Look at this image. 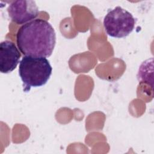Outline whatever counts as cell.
I'll return each mask as SVG.
<instances>
[{
  "label": "cell",
  "instance_id": "obj_1",
  "mask_svg": "<svg viewBox=\"0 0 154 154\" xmlns=\"http://www.w3.org/2000/svg\"><path fill=\"white\" fill-rule=\"evenodd\" d=\"M16 43L25 55L48 57L51 55L56 43V34L47 20L36 19L19 28Z\"/></svg>",
  "mask_w": 154,
  "mask_h": 154
},
{
  "label": "cell",
  "instance_id": "obj_4",
  "mask_svg": "<svg viewBox=\"0 0 154 154\" xmlns=\"http://www.w3.org/2000/svg\"><path fill=\"white\" fill-rule=\"evenodd\" d=\"M7 11L11 20L18 25L34 20L39 13L35 2L31 0L13 1L8 7Z\"/></svg>",
  "mask_w": 154,
  "mask_h": 154
},
{
  "label": "cell",
  "instance_id": "obj_5",
  "mask_svg": "<svg viewBox=\"0 0 154 154\" xmlns=\"http://www.w3.org/2000/svg\"><path fill=\"white\" fill-rule=\"evenodd\" d=\"M20 54L14 43L4 40L0 43V72L8 73L14 70L19 63Z\"/></svg>",
  "mask_w": 154,
  "mask_h": 154
},
{
  "label": "cell",
  "instance_id": "obj_3",
  "mask_svg": "<svg viewBox=\"0 0 154 154\" xmlns=\"http://www.w3.org/2000/svg\"><path fill=\"white\" fill-rule=\"evenodd\" d=\"M136 20L126 10L117 6L110 10L103 19V26L106 34L115 38L128 36L135 28Z\"/></svg>",
  "mask_w": 154,
  "mask_h": 154
},
{
  "label": "cell",
  "instance_id": "obj_2",
  "mask_svg": "<svg viewBox=\"0 0 154 154\" xmlns=\"http://www.w3.org/2000/svg\"><path fill=\"white\" fill-rule=\"evenodd\" d=\"M52 68L45 57L25 55L19 63V74L23 82V91L46 84L52 74Z\"/></svg>",
  "mask_w": 154,
  "mask_h": 154
}]
</instances>
